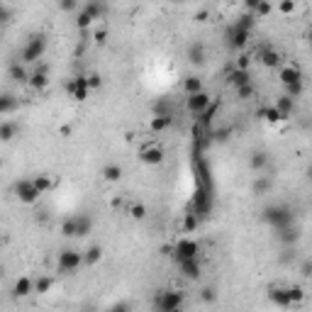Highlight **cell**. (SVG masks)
I'll return each mask as SVG.
<instances>
[{
    "label": "cell",
    "mask_w": 312,
    "mask_h": 312,
    "mask_svg": "<svg viewBox=\"0 0 312 312\" xmlns=\"http://www.w3.org/2000/svg\"><path fill=\"white\" fill-rule=\"evenodd\" d=\"M10 78H13L15 83H27V81H30V71L25 69L22 61H18V64L10 66Z\"/></svg>",
    "instance_id": "25"
},
{
    "label": "cell",
    "mask_w": 312,
    "mask_h": 312,
    "mask_svg": "<svg viewBox=\"0 0 312 312\" xmlns=\"http://www.w3.org/2000/svg\"><path fill=\"white\" fill-rule=\"evenodd\" d=\"M302 88H305V86H302V81H295V83H290V86H285V95H290V98H300V95H302Z\"/></svg>",
    "instance_id": "40"
},
{
    "label": "cell",
    "mask_w": 312,
    "mask_h": 312,
    "mask_svg": "<svg viewBox=\"0 0 312 312\" xmlns=\"http://www.w3.org/2000/svg\"><path fill=\"white\" fill-rule=\"evenodd\" d=\"M20 105V100L13 93H0V115H8V112H15Z\"/></svg>",
    "instance_id": "19"
},
{
    "label": "cell",
    "mask_w": 312,
    "mask_h": 312,
    "mask_svg": "<svg viewBox=\"0 0 312 312\" xmlns=\"http://www.w3.org/2000/svg\"><path fill=\"white\" fill-rule=\"evenodd\" d=\"M83 10H86V13L93 18V22L105 15V5H103V0H88V5H86Z\"/></svg>",
    "instance_id": "27"
},
{
    "label": "cell",
    "mask_w": 312,
    "mask_h": 312,
    "mask_svg": "<svg viewBox=\"0 0 312 312\" xmlns=\"http://www.w3.org/2000/svg\"><path fill=\"white\" fill-rule=\"evenodd\" d=\"M202 91V81L198 78V76H188L183 81V93L185 95H193V93Z\"/></svg>",
    "instance_id": "30"
},
{
    "label": "cell",
    "mask_w": 312,
    "mask_h": 312,
    "mask_svg": "<svg viewBox=\"0 0 312 312\" xmlns=\"http://www.w3.org/2000/svg\"><path fill=\"white\" fill-rule=\"evenodd\" d=\"M266 164H268V154L266 151L256 149V151L249 154V168L251 171H261V168H266Z\"/></svg>",
    "instance_id": "21"
},
{
    "label": "cell",
    "mask_w": 312,
    "mask_h": 312,
    "mask_svg": "<svg viewBox=\"0 0 312 312\" xmlns=\"http://www.w3.org/2000/svg\"><path fill=\"white\" fill-rule=\"evenodd\" d=\"M271 10H273V5L268 0H258V5L254 8V18H266Z\"/></svg>",
    "instance_id": "38"
},
{
    "label": "cell",
    "mask_w": 312,
    "mask_h": 312,
    "mask_svg": "<svg viewBox=\"0 0 312 312\" xmlns=\"http://www.w3.org/2000/svg\"><path fill=\"white\" fill-rule=\"evenodd\" d=\"M0 8H3V0H0Z\"/></svg>",
    "instance_id": "54"
},
{
    "label": "cell",
    "mask_w": 312,
    "mask_h": 312,
    "mask_svg": "<svg viewBox=\"0 0 312 312\" xmlns=\"http://www.w3.org/2000/svg\"><path fill=\"white\" fill-rule=\"evenodd\" d=\"M200 256V241L195 239H178L173 246V261H183V258H198Z\"/></svg>",
    "instance_id": "6"
},
{
    "label": "cell",
    "mask_w": 312,
    "mask_h": 312,
    "mask_svg": "<svg viewBox=\"0 0 312 312\" xmlns=\"http://www.w3.org/2000/svg\"><path fill=\"white\" fill-rule=\"evenodd\" d=\"M261 64H263L266 69H275V66L280 64V54L273 52V49H263V52H261Z\"/></svg>",
    "instance_id": "29"
},
{
    "label": "cell",
    "mask_w": 312,
    "mask_h": 312,
    "mask_svg": "<svg viewBox=\"0 0 312 312\" xmlns=\"http://www.w3.org/2000/svg\"><path fill=\"white\" fill-rule=\"evenodd\" d=\"M217 108H220V105H217V100H215V103H210V105H207L200 115H195V117H198V127H202V129L212 127V117L217 115Z\"/></svg>",
    "instance_id": "14"
},
{
    "label": "cell",
    "mask_w": 312,
    "mask_h": 312,
    "mask_svg": "<svg viewBox=\"0 0 312 312\" xmlns=\"http://www.w3.org/2000/svg\"><path fill=\"white\" fill-rule=\"evenodd\" d=\"M198 220H200L198 215H193V212H188V215H185V222H183V229H185V232H193V229L198 227Z\"/></svg>",
    "instance_id": "42"
},
{
    "label": "cell",
    "mask_w": 312,
    "mask_h": 312,
    "mask_svg": "<svg viewBox=\"0 0 312 312\" xmlns=\"http://www.w3.org/2000/svg\"><path fill=\"white\" fill-rule=\"evenodd\" d=\"M278 237H280V241H283L285 246H293V244H297V241H300V229L290 224V227L280 229V234H278Z\"/></svg>",
    "instance_id": "24"
},
{
    "label": "cell",
    "mask_w": 312,
    "mask_h": 312,
    "mask_svg": "<svg viewBox=\"0 0 312 312\" xmlns=\"http://www.w3.org/2000/svg\"><path fill=\"white\" fill-rule=\"evenodd\" d=\"M61 232H64V237H76L74 217H71V220H66V222H64V227H61Z\"/></svg>",
    "instance_id": "45"
},
{
    "label": "cell",
    "mask_w": 312,
    "mask_h": 312,
    "mask_svg": "<svg viewBox=\"0 0 312 312\" xmlns=\"http://www.w3.org/2000/svg\"><path fill=\"white\" fill-rule=\"evenodd\" d=\"M105 39H108V32H105V30H98V32H95V42H100V44H103Z\"/></svg>",
    "instance_id": "50"
},
{
    "label": "cell",
    "mask_w": 312,
    "mask_h": 312,
    "mask_svg": "<svg viewBox=\"0 0 312 312\" xmlns=\"http://www.w3.org/2000/svg\"><path fill=\"white\" fill-rule=\"evenodd\" d=\"M69 91H71V98L74 100H78V103H83L86 98H88V78L86 76H78V78H74L71 81V86H69Z\"/></svg>",
    "instance_id": "12"
},
{
    "label": "cell",
    "mask_w": 312,
    "mask_h": 312,
    "mask_svg": "<svg viewBox=\"0 0 312 312\" xmlns=\"http://www.w3.org/2000/svg\"><path fill=\"white\" fill-rule=\"evenodd\" d=\"M52 285H54V278H47V275H44V278H37V280H35V293H49V290H52Z\"/></svg>",
    "instance_id": "34"
},
{
    "label": "cell",
    "mask_w": 312,
    "mask_h": 312,
    "mask_svg": "<svg viewBox=\"0 0 312 312\" xmlns=\"http://www.w3.org/2000/svg\"><path fill=\"white\" fill-rule=\"evenodd\" d=\"M185 302V295L181 290H164V293L156 295V300H154V305H156V310L161 312H176L181 310Z\"/></svg>",
    "instance_id": "4"
},
{
    "label": "cell",
    "mask_w": 312,
    "mask_h": 312,
    "mask_svg": "<svg viewBox=\"0 0 312 312\" xmlns=\"http://www.w3.org/2000/svg\"><path fill=\"white\" fill-rule=\"evenodd\" d=\"M263 115H266V120H268V122H280V120H283V117H280V112L275 110V108H268Z\"/></svg>",
    "instance_id": "47"
},
{
    "label": "cell",
    "mask_w": 312,
    "mask_h": 312,
    "mask_svg": "<svg viewBox=\"0 0 312 312\" xmlns=\"http://www.w3.org/2000/svg\"><path fill=\"white\" fill-rule=\"evenodd\" d=\"M44 52H47V37L44 35H32L27 39V44L22 47V52H20V61L22 64H35L44 56Z\"/></svg>",
    "instance_id": "3"
},
{
    "label": "cell",
    "mask_w": 312,
    "mask_h": 312,
    "mask_svg": "<svg viewBox=\"0 0 312 312\" xmlns=\"http://www.w3.org/2000/svg\"><path fill=\"white\" fill-rule=\"evenodd\" d=\"M178 268H181L183 278H188V280H198L200 273H202L200 261H198V258H183V261H178Z\"/></svg>",
    "instance_id": "11"
},
{
    "label": "cell",
    "mask_w": 312,
    "mask_h": 312,
    "mask_svg": "<svg viewBox=\"0 0 312 312\" xmlns=\"http://www.w3.org/2000/svg\"><path fill=\"white\" fill-rule=\"evenodd\" d=\"M171 3H185V0H171Z\"/></svg>",
    "instance_id": "52"
},
{
    "label": "cell",
    "mask_w": 312,
    "mask_h": 312,
    "mask_svg": "<svg viewBox=\"0 0 312 312\" xmlns=\"http://www.w3.org/2000/svg\"><path fill=\"white\" fill-rule=\"evenodd\" d=\"M18 125L15 122H0V142H13L18 137Z\"/></svg>",
    "instance_id": "26"
},
{
    "label": "cell",
    "mask_w": 312,
    "mask_h": 312,
    "mask_svg": "<svg viewBox=\"0 0 312 312\" xmlns=\"http://www.w3.org/2000/svg\"><path fill=\"white\" fill-rule=\"evenodd\" d=\"M15 195H18L20 202H25V205H32V202L39 200V193L37 185H35V181L32 178H22V181H18L15 183Z\"/></svg>",
    "instance_id": "8"
},
{
    "label": "cell",
    "mask_w": 312,
    "mask_h": 312,
    "mask_svg": "<svg viewBox=\"0 0 312 312\" xmlns=\"http://www.w3.org/2000/svg\"><path fill=\"white\" fill-rule=\"evenodd\" d=\"M268 297H271V302L278 305V307H290L293 302L302 300V290H300V288H273V290L268 293Z\"/></svg>",
    "instance_id": "5"
},
{
    "label": "cell",
    "mask_w": 312,
    "mask_h": 312,
    "mask_svg": "<svg viewBox=\"0 0 312 312\" xmlns=\"http://www.w3.org/2000/svg\"><path fill=\"white\" fill-rule=\"evenodd\" d=\"M278 10L283 13V15H290L295 10V0H280V5H278Z\"/></svg>",
    "instance_id": "44"
},
{
    "label": "cell",
    "mask_w": 312,
    "mask_h": 312,
    "mask_svg": "<svg viewBox=\"0 0 312 312\" xmlns=\"http://www.w3.org/2000/svg\"><path fill=\"white\" fill-rule=\"evenodd\" d=\"M59 10L61 13H76L78 10V0H59Z\"/></svg>",
    "instance_id": "41"
},
{
    "label": "cell",
    "mask_w": 312,
    "mask_h": 312,
    "mask_svg": "<svg viewBox=\"0 0 312 312\" xmlns=\"http://www.w3.org/2000/svg\"><path fill=\"white\" fill-rule=\"evenodd\" d=\"M100 258H103V249L100 246H91L88 251H83V263H88V266H95Z\"/></svg>",
    "instance_id": "33"
},
{
    "label": "cell",
    "mask_w": 312,
    "mask_h": 312,
    "mask_svg": "<svg viewBox=\"0 0 312 312\" xmlns=\"http://www.w3.org/2000/svg\"><path fill=\"white\" fill-rule=\"evenodd\" d=\"M35 181V185H37V190L44 195L49 188H52V181H49V176H37V178H32Z\"/></svg>",
    "instance_id": "39"
},
{
    "label": "cell",
    "mask_w": 312,
    "mask_h": 312,
    "mask_svg": "<svg viewBox=\"0 0 312 312\" xmlns=\"http://www.w3.org/2000/svg\"><path fill=\"white\" fill-rule=\"evenodd\" d=\"M263 222L268 224V227H273L275 232H280V229H285V227H290L295 222V215L293 210L288 207V205H268L266 210H263Z\"/></svg>",
    "instance_id": "2"
},
{
    "label": "cell",
    "mask_w": 312,
    "mask_h": 312,
    "mask_svg": "<svg viewBox=\"0 0 312 312\" xmlns=\"http://www.w3.org/2000/svg\"><path fill=\"white\" fill-rule=\"evenodd\" d=\"M0 168H3V159H0Z\"/></svg>",
    "instance_id": "53"
},
{
    "label": "cell",
    "mask_w": 312,
    "mask_h": 312,
    "mask_svg": "<svg viewBox=\"0 0 312 312\" xmlns=\"http://www.w3.org/2000/svg\"><path fill=\"white\" fill-rule=\"evenodd\" d=\"M200 297L205 302H215V300H217V293H215V288H205L200 293Z\"/></svg>",
    "instance_id": "46"
},
{
    "label": "cell",
    "mask_w": 312,
    "mask_h": 312,
    "mask_svg": "<svg viewBox=\"0 0 312 312\" xmlns=\"http://www.w3.org/2000/svg\"><path fill=\"white\" fill-rule=\"evenodd\" d=\"M129 212H132L134 220H144V217H147V207H144V205H132Z\"/></svg>",
    "instance_id": "43"
},
{
    "label": "cell",
    "mask_w": 312,
    "mask_h": 312,
    "mask_svg": "<svg viewBox=\"0 0 312 312\" xmlns=\"http://www.w3.org/2000/svg\"><path fill=\"white\" fill-rule=\"evenodd\" d=\"M171 122H173V117H166V115H154V117H151V129H154V132H164V129L171 127Z\"/></svg>",
    "instance_id": "31"
},
{
    "label": "cell",
    "mask_w": 312,
    "mask_h": 312,
    "mask_svg": "<svg viewBox=\"0 0 312 312\" xmlns=\"http://www.w3.org/2000/svg\"><path fill=\"white\" fill-rule=\"evenodd\" d=\"M271 188H273V178H268V176H256V178H254V183H251L254 195H266Z\"/></svg>",
    "instance_id": "22"
},
{
    "label": "cell",
    "mask_w": 312,
    "mask_h": 312,
    "mask_svg": "<svg viewBox=\"0 0 312 312\" xmlns=\"http://www.w3.org/2000/svg\"><path fill=\"white\" fill-rule=\"evenodd\" d=\"M164 149L159 147V144H151V147L147 149H142V154H139V159H142V164H147V166H159V164H164Z\"/></svg>",
    "instance_id": "10"
},
{
    "label": "cell",
    "mask_w": 312,
    "mask_h": 312,
    "mask_svg": "<svg viewBox=\"0 0 312 312\" xmlns=\"http://www.w3.org/2000/svg\"><path fill=\"white\" fill-rule=\"evenodd\" d=\"M237 91V98L239 100H249V98H254V83H244V86H239V88H234Z\"/></svg>",
    "instance_id": "37"
},
{
    "label": "cell",
    "mask_w": 312,
    "mask_h": 312,
    "mask_svg": "<svg viewBox=\"0 0 312 312\" xmlns=\"http://www.w3.org/2000/svg\"><path fill=\"white\" fill-rule=\"evenodd\" d=\"M91 25H93V18L86 10H76V27H78V30H86V27H91Z\"/></svg>",
    "instance_id": "36"
},
{
    "label": "cell",
    "mask_w": 312,
    "mask_h": 312,
    "mask_svg": "<svg viewBox=\"0 0 312 312\" xmlns=\"http://www.w3.org/2000/svg\"><path fill=\"white\" fill-rule=\"evenodd\" d=\"M295 81H302V71H300L297 66H285V69L280 71V83H283V86H290Z\"/></svg>",
    "instance_id": "23"
},
{
    "label": "cell",
    "mask_w": 312,
    "mask_h": 312,
    "mask_svg": "<svg viewBox=\"0 0 312 312\" xmlns=\"http://www.w3.org/2000/svg\"><path fill=\"white\" fill-rule=\"evenodd\" d=\"M229 137H232V129L229 127H222V129H210V139H212V142H227V139H229Z\"/></svg>",
    "instance_id": "35"
},
{
    "label": "cell",
    "mask_w": 312,
    "mask_h": 312,
    "mask_svg": "<svg viewBox=\"0 0 312 312\" xmlns=\"http://www.w3.org/2000/svg\"><path fill=\"white\" fill-rule=\"evenodd\" d=\"M86 78H88V88H100L103 86V78L98 74H91V76H86Z\"/></svg>",
    "instance_id": "48"
},
{
    "label": "cell",
    "mask_w": 312,
    "mask_h": 312,
    "mask_svg": "<svg viewBox=\"0 0 312 312\" xmlns=\"http://www.w3.org/2000/svg\"><path fill=\"white\" fill-rule=\"evenodd\" d=\"M244 5H246V10H249V13H254V8L258 5V0H244Z\"/></svg>",
    "instance_id": "51"
},
{
    "label": "cell",
    "mask_w": 312,
    "mask_h": 312,
    "mask_svg": "<svg viewBox=\"0 0 312 312\" xmlns=\"http://www.w3.org/2000/svg\"><path fill=\"white\" fill-rule=\"evenodd\" d=\"M35 91H44L47 83H49V76H47V66H39L35 74H30V81H27Z\"/></svg>",
    "instance_id": "16"
},
{
    "label": "cell",
    "mask_w": 312,
    "mask_h": 312,
    "mask_svg": "<svg viewBox=\"0 0 312 312\" xmlns=\"http://www.w3.org/2000/svg\"><path fill=\"white\" fill-rule=\"evenodd\" d=\"M13 293H15V297H27V295H32L35 293V280H30V278H25V275L18 278Z\"/></svg>",
    "instance_id": "17"
},
{
    "label": "cell",
    "mask_w": 312,
    "mask_h": 312,
    "mask_svg": "<svg viewBox=\"0 0 312 312\" xmlns=\"http://www.w3.org/2000/svg\"><path fill=\"white\" fill-rule=\"evenodd\" d=\"M103 178H105L108 183H117V181L122 178V166L108 164L105 168H103Z\"/></svg>",
    "instance_id": "28"
},
{
    "label": "cell",
    "mask_w": 312,
    "mask_h": 312,
    "mask_svg": "<svg viewBox=\"0 0 312 312\" xmlns=\"http://www.w3.org/2000/svg\"><path fill=\"white\" fill-rule=\"evenodd\" d=\"M244 83H251V74H249V69H234L232 74H229V86L232 88H239V86H244Z\"/></svg>",
    "instance_id": "18"
},
{
    "label": "cell",
    "mask_w": 312,
    "mask_h": 312,
    "mask_svg": "<svg viewBox=\"0 0 312 312\" xmlns=\"http://www.w3.org/2000/svg\"><path fill=\"white\" fill-rule=\"evenodd\" d=\"M275 110L280 112V117L285 120V117H293V110H295V98H290V95H280L278 100H275L273 105Z\"/></svg>",
    "instance_id": "15"
},
{
    "label": "cell",
    "mask_w": 312,
    "mask_h": 312,
    "mask_svg": "<svg viewBox=\"0 0 312 312\" xmlns=\"http://www.w3.org/2000/svg\"><path fill=\"white\" fill-rule=\"evenodd\" d=\"M74 227H76V237H88L93 232V217L91 215H76Z\"/></svg>",
    "instance_id": "13"
},
{
    "label": "cell",
    "mask_w": 312,
    "mask_h": 312,
    "mask_svg": "<svg viewBox=\"0 0 312 312\" xmlns=\"http://www.w3.org/2000/svg\"><path fill=\"white\" fill-rule=\"evenodd\" d=\"M188 61L195 64V66H202V64H205V47H202L200 42H195V44L188 47Z\"/></svg>",
    "instance_id": "20"
},
{
    "label": "cell",
    "mask_w": 312,
    "mask_h": 312,
    "mask_svg": "<svg viewBox=\"0 0 312 312\" xmlns=\"http://www.w3.org/2000/svg\"><path fill=\"white\" fill-rule=\"evenodd\" d=\"M254 22H256L254 13H246V15H241V18L234 22V27H232L229 35H227L232 49H241V47H246V42H249V37H251V30H254Z\"/></svg>",
    "instance_id": "1"
},
{
    "label": "cell",
    "mask_w": 312,
    "mask_h": 312,
    "mask_svg": "<svg viewBox=\"0 0 312 312\" xmlns=\"http://www.w3.org/2000/svg\"><path fill=\"white\" fill-rule=\"evenodd\" d=\"M8 20H10V10L3 5V8H0V22H8Z\"/></svg>",
    "instance_id": "49"
},
{
    "label": "cell",
    "mask_w": 312,
    "mask_h": 312,
    "mask_svg": "<svg viewBox=\"0 0 312 312\" xmlns=\"http://www.w3.org/2000/svg\"><path fill=\"white\" fill-rule=\"evenodd\" d=\"M81 266H83V251H78V249H64L59 254V271L74 273Z\"/></svg>",
    "instance_id": "7"
},
{
    "label": "cell",
    "mask_w": 312,
    "mask_h": 312,
    "mask_svg": "<svg viewBox=\"0 0 312 312\" xmlns=\"http://www.w3.org/2000/svg\"><path fill=\"white\" fill-rule=\"evenodd\" d=\"M154 115H166V117H173V105H171V100H166V98L156 100V103H154Z\"/></svg>",
    "instance_id": "32"
},
{
    "label": "cell",
    "mask_w": 312,
    "mask_h": 312,
    "mask_svg": "<svg viewBox=\"0 0 312 312\" xmlns=\"http://www.w3.org/2000/svg\"><path fill=\"white\" fill-rule=\"evenodd\" d=\"M210 103H212V98H210V93L205 91V88L193 93V95H185V110L190 112V115H200Z\"/></svg>",
    "instance_id": "9"
}]
</instances>
